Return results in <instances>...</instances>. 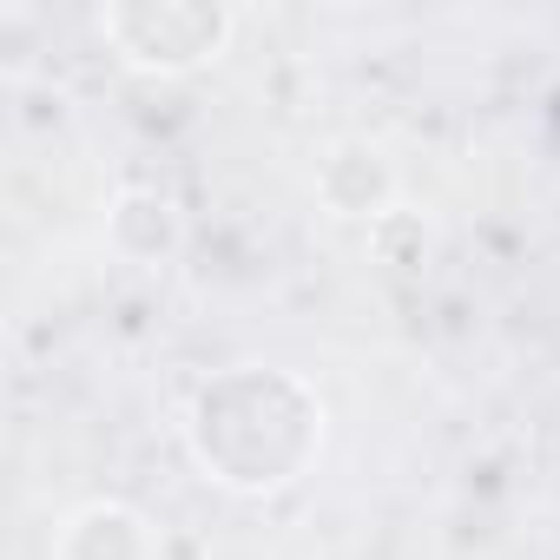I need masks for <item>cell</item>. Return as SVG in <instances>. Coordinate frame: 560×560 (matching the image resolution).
Returning <instances> with one entry per match:
<instances>
[{"instance_id":"6da1fadb","label":"cell","mask_w":560,"mask_h":560,"mask_svg":"<svg viewBox=\"0 0 560 560\" xmlns=\"http://www.w3.org/2000/svg\"><path fill=\"white\" fill-rule=\"evenodd\" d=\"M185 448L231 494H277L324 455V396L298 370L237 363L185 409Z\"/></svg>"},{"instance_id":"7a4b0ae2","label":"cell","mask_w":560,"mask_h":560,"mask_svg":"<svg viewBox=\"0 0 560 560\" xmlns=\"http://www.w3.org/2000/svg\"><path fill=\"white\" fill-rule=\"evenodd\" d=\"M93 27L139 73H198L231 47L237 14L211 0H119V8H100Z\"/></svg>"},{"instance_id":"3957f363","label":"cell","mask_w":560,"mask_h":560,"mask_svg":"<svg viewBox=\"0 0 560 560\" xmlns=\"http://www.w3.org/2000/svg\"><path fill=\"white\" fill-rule=\"evenodd\" d=\"M165 540L152 527L145 508L132 501H80L60 527H54V560H159Z\"/></svg>"},{"instance_id":"277c9868","label":"cell","mask_w":560,"mask_h":560,"mask_svg":"<svg viewBox=\"0 0 560 560\" xmlns=\"http://www.w3.org/2000/svg\"><path fill=\"white\" fill-rule=\"evenodd\" d=\"M317 198L337 218H383V205L396 198V172L376 145H337L317 165Z\"/></svg>"},{"instance_id":"5b68a950","label":"cell","mask_w":560,"mask_h":560,"mask_svg":"<svg viewBox=\"0 0 560 560\" xmlns=\"http://www.w3.org/2000/svg\"><path fill=\"white\" fill-rule=\"evenodd\" d=\"M106 231H113V244H119L132 264H159V257H172V250H178L185 218H178V205H172L165 191H119V205H113Z\"/></svg>"}]
</instances>
